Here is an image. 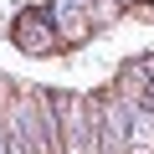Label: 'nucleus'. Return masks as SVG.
Returning <instances> with one entry per match:
<instances>
[{
    "mask_svg": "<svg viewBox=\"0 0 154 154\" xmlns=\"http://www.w3.org/2000/svg\"><path fill=\"white\" fill-rule=\"evenodd\" d=\"M57 113V154H98V113L77 93H51Z\"/></svg>",
    "mask_w": 154,
    "mask_h": 154,
    "instance_id": "f03ea898",
    "label": "nucleus"
},
{
    "mask_svg": "<svg viewBox=\"0 0 154 154\" xmlns=\"http://www.w3.org/2000/svg\"><path fill=\"white\" fill-rule=\"evenodd\" d=\"M0 154H57V113L46 88L11 82L0 103Z\"/></svg>",
    "mask_w": 154,
    "mask_h": 154,
    "instance_id": "f257e3e1",
    "label": "nucleus"
},
{
    "mask_svg": "<svg viewBox=\"0 0 154 154\" xmlns=\"http://www.w3.org/2000/svg\"><path fill=\"white\" fill-rule=\"evenodd\" d=\"M16 46H21V51H36V57L57 51V46H62L57 21H46V11H26V16L16 21Z\"/></svg>",
    "mask_w": 154,
    "mask_h": 154,
    "instance_id": "7ed1b4c3",
    "label": "nucleus"
}]
</instances>
